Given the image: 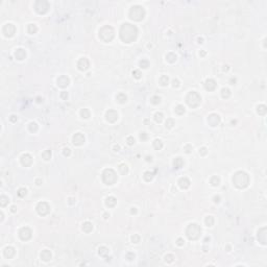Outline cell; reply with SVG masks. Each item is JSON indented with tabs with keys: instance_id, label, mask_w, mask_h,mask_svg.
I'll return each instance as SVG.
<instances>
[{
	"instance_id": "6da1fadb",
	"label": "cell",
	"mask_w": 267,
	"mask_h": 267,
	"mask_svg": "<svg viewBox=\"0 0 267 267\" xmlns=\"http://www.w3.org/2000/svg\"><path fill=\"white\" fill-rule=\"evenodd\" d=\"M126 33V34L120 37L121 40L124 41L125 43H130L136 40L137 34H138V30H137L136 26H134V25H131L130 23H124L121 26L120 33Z\"/></svg>"
},
{
	"instance_id": "7a4b0ae2",
	"label": "cell",
	"mask_w": 267,
	"mask_h": 267,
	"mask_svg": "<svg viewBox=\"0 0 267 267\" xmlns=\"http://www.w3.org/2000/svg\"><path fill=\"white\" fill-rule=\"evenodd\" d=\"M233 182L235 184V186L238 187V188H245L247 187V185L249 183V177L245 172H242V171H239L237 172L236 174L234 175L233 177Z\"/></svg>"
},
{
	"instance_id": "3957f363",
	"label": "cell",
	"mask_w": 267,
	"mask_h": 267,
	"mask_svg": "<svg viewBox=\"0 0 267 267\" xmlns=\"http://www.w3.org/2000/svg\"><path fill=\"white\" fill-rule=\"evenodd\" d=\"M130 16L133 20L141 21L144 18V16H145V11H144V8L142 6H139V5L133 6V7L130 8Z\"/></svg>"
},
{
	"instance_id": "277c9868",
	"label": "cell",
	"mask_w": 267,
	"mask_h": 267,
	"mask_svg": "<svg viewBox=\"0 0 267 267\" xmlns=\"http://www.w3.org/2000/svg\"><path fill=\"white\" fill-rule=\"evenodd\" d=\"M102 181L106 185H113L117 181V175L113 169H105L102 173Z\"/></svg>"
},
{
	"instance_id": "5b68a950",
	"label": "cell",
	"mask_w": 267,
	"mask_h": 267,
	"mask_svg": "<svg viewBox=\"0 0 267 267\" xmlns=\"http://www.w3.org/2000/svg\"><path fill=\"white\" fill-rule=\"evenodd\" d=\"M187 236L189 239H197L200 234V228L195 223L190 224L187 228Z\"/></svg>"
},
{
	"instance_id": "8992f818",
	"label": "cell",
	"mask_w": 267,
	"mask_h": 267,
	"mask_svg": "<svg viewBox=\"0 0 267 267\" xmlns=\"http://www.w3.org/2000/svg\"><path fill=\"white\" fill-rule=\"evenodd\" d=\"M200 100H202V98H200V96L196 92H190L187 96V103L190 106H192V108L198 106L200 103Z\"/></svg>"
},
{
	"instance_id": "52a82bcc",
	"label": "cell",
	"mask_w": 267,
	"mask_h": 267,
	"mask_svg": "<svg viewBox=\"0 0 267 267\" xmlns=\"http://www.w3.org/2000/svg\"><path fill=\"white\" fill-rule=\"evenodd\" d=\"M37 211H38V213H39L40 215H42V216L47 215L49 213V211H50V207H49L48 203L45 202H40L39 205L37 206Z\"/></svg>"
},
{
	"instance_id": "ba28073f",
	"label": "cell",
	"mask_w": 267,
	"mask_h": 267,
	"mask_svg": "<svg viewBox=\"0 0 267 267\" xmlns=\"http://www.w3.org/2000/svg\"><path fill=\"white\" fill-rule=\"evenodd\" d=\"M19 237H20L22 240L30 239V238H31V231L27 227L22 228L21 230H20V232H19Z\"/></svg>"
},
{
	"instance_id": "9c48e42d",
	"label": "cell",
	"mask_w": 267,
	"mask_h": 267,
	"mask_svg": "<svg viewBox=\"0 0 267 267\" xmlns=\"http://www.w3.org/2000/svg\"><path fill=\"white\" fill-rule=\"evenodd\" d=\"M16 31V27L13 24H6L4 27H3V33H4L5 37H12L13 34L15 33Z\"/></svg>"
},
{
	"instance_id": "30bf717a",
	"label": "cell",
	"mask_w": 267,
	"mask_h": 267,
	"mask_svg": "<svg viewBox=\"0 0 267 267\" xmlns=\"http://www.w3.org/2000/svg\"><path fill=\"white\" fill-rule=\"evenodd\" d=\"M208 122L210 123L211 126H216V125H218L219 122H220V117H219L217 114H212L209 116Z\"/></svg>"
},
{
	"instance_id": "8fae6325",
	"label": "cell",
	"mask_w": 267,
	"mask_h": 267,
	"mask_svg": "<svg viewBox=\"0 0 267 267\" xmlns=\"http://www.w3.org/2000/svg\"><path fill=\"white\" fill-rule=\"evenodd\" d=\"M118 119V113L114 110H109L106 112V120L110 122H115Z\"/></svg>"
},
{
	"instance_id": "7c38bea8",
	"label": "cell",
	"mask_w": 267,
	"mask_h": 267,
	"mask_svg": "<svg viewBox=\"0 0 267 267\" xmlns=\"http://www.w3.org/2000/svg\"><path fill=\"white\" fill-rule=\"evenodd\" d=\"M77 67L81 71L87 70V69L89 68V61H88L86 58H81L79 61H78V63H77Z\"/></svg>"
},
{
	"instance_id": "4fadbf2b",
	"label": "cell",
	"mask_w": 267,
	"mask_h": 267,
	"mask_svg": "<svg viewBox=\"0 0 267 267\" xmlns=\"http://www.w3.org/2000/svg\"><path fill=\"white\" fill-rule=\"evenodd\" d=\"M84 142H85V137H84L83 134L77 133V134H75L74 136H73V143H74V145H81Z\"/></svg>"
},
{
	"instance_id": "5bb4252c",
	"label": "cell",
	"mask_w": 267,
	"mask_h": 267,
	"mask_svg": "<svg viewBox=\"0 0 267 267\" xmlns=\"http://www.w3.org/2000/svg\"><path fill=\"white\" fill-rule=\"evenodd\" d=\"M46 1H37L36 2V9L39 14H45L48 11L49 7H44L43 4H45Z\"/></svg>"
},
{
	"instance_id": "9a60e30c",
	"label": "cell",
	"mask_w": 267,
	"mask_h": 267,
	"mask_svg": "<svg viewBox=\"0 0 267 267\" xmlns=\"http://www.w3.org/2000/svg\"><path fill=\"white\" fill-rule=\"evenodd\" d=\"M21 163L24 166H30L31 163H33V158H31L28 153H25V155H23L22 158H21Z\"/></svg>"
},
{
	"instance_id": "2e32d148",
	"label": "cell",
	"mask_w": 267,
	"mask_h": 267,
	"mask_svg": "<svg viewBox=\"0 0 267 267\" xmlns=\"http://www.w3.org/2000/svg\"><path fill=\"white\" fill-rule=\"evenodd\" d=\"M58 85H59V87H62V88L67 87L68 85H69V78L67 76H65V75H63V76H61L58 79Z\"/></svg>"
},
{
	"instance_id": "e0dca14e",
	"label": "cell",
	"mask_w": 267,
	"mask_h": 267,
	"mask_svg": "<svg viewBox=\"0 0 267 267\" xmlns=\"http://www.w3.org/2000/svg\"><path fill=\"white\" fill-rule=\"evenodd\" d=\"M178 185L182 189H187L188 187L190 186V181L188 180L187 177H182L180 181H178Z\"/></svg>"
},
{
	"instance_id": "ac0fdd59",
	"label": "cell",
	"mask_w": 267,
	"mask_h": 267,
	"mask_svg": "<svg viewBox=\"0 0 267 267\" xmlns=\"http://www.w3.org/2000/svg\"><path fill=\"white\" fill-rule=\"evenodd\" d=\"M205 87H206L207 90L213 91L216 88V84H215V81L213 80V79H208V80L206 81V84H205Z\"/></svg>"
},
{
	"instance_id": "d6986e66",
	"label": "cell",
	"mask_w": 267,
	"mask_h": 267,
	"mask_svg": "<svg viewBox=\"0 0 267 267\" xmlns=\"http://www.w3.org/2000/svg\"><path fill=\"white\" fill-rule=\"evenodd\" d=\"M41 259H42L43 261H49V260L51 259V253H50L48 249H44L42 254H41Z\"/></svg>"
},
{
	"instance_id": "ffe728a7",
	"label": "cell",
	"mask_w": 267,
	"mask_h": 267,
	"mask_svg": "<svg viewBox=\"0 0 267 267\" xmlns=\"http://www.w3.org/2000/svg\"><path fill=\"white\" fill-rule=\"evenodd\" d=\"M15 55L18 59H25V56H26V52H25L23 49H18L17 51L15 52Z\"/></svg>"
},
{
	"instance_id": "44dd1931",
	"label": "cell",
	"mask_w": 267,
	"mask_h": 267,
	"mask_svg": "<svg viewBox=\"0 0 267 267\" xmlns=\"http://www.w3.org/2000/svg\"><path fill=\"white\" fill-rule=\"evenodd\" d=\"M92 230H93V224L91 223V222L87 221V222H85V223L83 224V231L84 232H86V233H90Z\"/></svg>"
},
{
	"instance_id": "7402d4cb",
	"label": "cell",
	"mask_w": 267,
	"mask_h": 267,
	"mask_svg": "<svg viewBox=\"0 0 267 267\" xmlns=\"http://www.w3.org/2000/svg\"><path fill=\"white\" fill-rule=\"evenodd\" d=\"M174 168H176V169H180L181 167H183V165H184V161H183V159L182 158H176L174 160Z\"/></svg>"
},
{
	"instance_id": "603a6c76",
	"label": "cell",
	"mask_w": 267,
	"mask_h": 267,
	"mask_svg": "<svg viewBox=\"0 0 267 267\" xmlns=\"http://www.w3.org/2000/svg\"><path fill=\"white\" fill-rule=\"evenodd\" d=\"M116 202H117V200H116V198H115V197H113V196L108 197V198H106V202H105V203H106V206H108V207H114L116 205Z\"/></svg>"
},
{
	"instance_id": "cb8c5ba5",
	"label": "cell",
	"mask_w": 267,
	"mask_h": 267,
	"mask_svg": "<svg viewBox=\"0 0 267 267\" xmlns=\"http://www.w3.org/2000/svg\"><path fill=\"white\" fill-rule=\"evenodd\" d=\"M116 99L118 100V102H120V103H124L125 101H126V95H125V94L120 93V94H118V95H117V97H116Z\"/></svg>"
},
{
	"instance_id": "d4e9b609",
	"label": "cell",
	"mask_w": 267,
	"mask_h": 267,
	"mask_svg": "<svg viewBox=\"0 0 267 267\" xmlns=\"http://www.w3.org/2000/svg\"><path fill=\"white\" fill-rule=\"evenodd\" d=\"M221 95L223 98H228V97L231 96V92L230 90L228 89V88H223V89L221 90Z\"/></svg>"
},
{
	"instance_id": "484cf974",
	"label": "cell",
	"mask_w": 267,
	"mask_h": 267,
	"mask_svg": "<svg viewBox=\"0 0 267 267\" xmlns=\"http://www.w3.org/2000/svg\"><path fill=\"white\" fill-rule=\"evenodd\" d=\"M175 113H176V114H178V115L184 114V113H185V108H184V105L178 104L176 108H175Z\"/></svg>"
},
{
	"instance_id": "4316f807",
	"label": "cell",
	"mask_w": 267,
	"mask_h": 267,
	"mask_svg": "<svg viewBox=\"0 0 267 267\" xmlns=\"http://www.w3.org/2000/svg\"><path fill=\"white\" fill-rule=\"evenodd\" d=\"M153 147H155L156 149H161L162 147H163V143H162V141L161 140H156L155 142H153Z\"/></svg>"
},
{
	"instance_id": "83f0119b",
	"label": "cell",
	"mask_w": 267,
	"mask_h": 267,
	"mask_svg": "<svg viewBox=\"0 0 267 267\" xmlns=\"http://www.w3.org/2000/svg\"><path fill=\"white\" fill-rule=\"evenodd\" d=\"M168 80H169L168 76H166V75H163V76L161 77V79H160V83H161L162 86H167V85H168Z\"/></svg>"
},
{
	"instance_id": "f1b7e54d",
	"label": "cell",
	"mask_w": 267,
	"mask_h": 267,
	"mask_svg": "<svg viewBox=\"0 0 267 267\" xmlns=\"http://www.w3.org/2000/svg\"><path fill=\"white\" fill-rule=\"evenodd\" d=\"M38 30V27L34 24H29L28 25V33H34Z\"/></svg>"
},
{
	"instance_id": "f546056e",
	"label": "cell",
	"mask_w": 267,
	"mask_h": 267,
	"mask_svg": "<svg viewBox=\"0 0 267 267\" xmlns=\"http://www.w3.org/2000/svg\"><path fill=\"white\" fill-rule=\"evenodd\" d=\"M258 113L260 115H264L266 113V106L264 104H261L258 106Z\"/></svg>"
},
{
	"instance_id": "4dcf8cb0",
	"label": "cell",
	"mask_w": 267,
	"mask_h": 267,
	"mask_svg": "<svg viewBox=\"0 0 267 267\" xmlns=\"http://www.w3.org/2000/svg\"><path fill=\"white\" fill-rule=\"evenodd\" d=\"M80 115H81V117H83V118H89L90 117V112L88 111L87 109H84V110H81Z\"/></svg>"
},
{
	"instance_id": "1f68e13d",
	"label": "cell",
	"mask_w": 267,
	"mask_h": 267,
	"mask_svg": "<svg viewBox=\"0 0 267 267\" xmlns=\"http://www.w3.org/2000/svg\"><path fill=\"white\" fill-rule=\"evenodd\" d=\"M213 223H214V219H213L212 216H209V217L206 218V224L208 227H212Z\"/></svg>"
},
{
	"instance_id": "d6a6232c",
	"label": "cell",
	"mask_w": 267,
	"mask_h": 267,
	"mask_svg": "<svg viewBox=\"0 0 267 267\" xmlns=\"http://www.w3.org/2000/svg\"><path fill=\"white\" fill-rule=\"evenodd\" d=\"M219 177H217V176H213L212 178H211V184L213 185V186H218L219 185Z\"/></svg>"
},
{
	"instance_id": "836d02e7",
	"label": "cell",
	"mask_w": 267,
	"mask_h": 267,
	"mask_svg": "<svg viewBox=\"0 0 267 267\" xmlns=\"http://www.w3.org/2000/svg\"><path fill=\"white\" fill-rule=\"evenodd\" d=\"M119 170L121 171V173L122 174H125V173H127V166L125 165V164H122V165H120V167H119Z\"/></svg>"
},
{
	"instance_id": "e575fe53",
	"label": "cell",
	"mask_w": 267,
	"mask_h": 267,
	"mask_svg": "<svg viewBox=\"0 0 267 267\" xmlns=\"http://www.w3.org/2000/svg\"><path fill=\"white\" fill-rule=\"evenodd\" d=\"M163 117H164V116H163L162 113H156V114L155 115V120L156 122H161L163 120Z\"/></svg>"
},
{
	"instance_id": "d590c367",
	"label": "cell",
	"mask_w": 267,
	"mask_h": 267,
	"mask_svg": "<svg viewBox=\"0 0 267 267\" xmlns=\"http://www.w3.org/2000/svg\"><path fill=\"white\" fill-rule=\"evenodd\" d=\"M173 125H174V120H173V119H167V121H166V127L171 128Z\"/></svg>"
},
{
	"instance_id": "8d00e7d4",
	"label": "cell",
	"mask_w": 267,
	"mask_h": 267,
	"mask_svg": "<svg viewBox=\"0 0 267 267\" xmlns=\"http://www.w3.org/2000/svg\"><path fill=\"white\" fill-rule=\"evenodd\" d=\"M38 130V125L36 122H31V123L29 124V130L30 131H37Z\"/></svg>"
},
{
	"instance_id": "74e56055",
	"label": "cell",
	"mask_w": 267,
	"mask_h": 267,
	"mask_svg": "<svg viewBox=\"0 0 267 267\" xmlns=\"http://www.w3.org/2000/svg\"><path fill=\"white\" fill-rule=\"evenodd\" d=\"M26 189L25 188H21V189H19V192H18V195L20 197H24L25 195H26Z\"/></svg>"
},
{
	"instance_id": "f35d334b",
	"label": "cell",
	"mask_w": 267,
	"mask_h": 267,
	"mask_svg": "<svg viewBox=\"0 0 267 267\" xmlns=\"http://www.w3.org/2000/svg\"><path fill=\"white\" fill-rule=\"evenodd\" d=\"M42 156H43V158L45 159V160H49L50 156H51V151H50V150H47V151L43 152Z\"/></svg>"
},
{
	"instance_id": "ab89813d",
	"label": "cell",
	"mask_w": 267,
	"mask_h": 267,
	"mask_svg": "<svg viewBox=\"0 0 267 267\" xmlns=\"http://www.w3.org/2000/svg\"><path fill=\"white\" fill-rule=\"evenodd\" d=\"M160 101H161V98H160L159 96H153L151 98V102L153 103V104H158Z\"/></svg>"
},
{
	"instance_id": "60d3db41",
	"label": "cell",
	"mask_w": 267,
	"mask_h": 267,
	"mask_svg": "<svg viewBox=\"0 0 267 267\" xmlns=\"http://www.w3.org/2000/svg\"><path fill=\"white\" fill-rule=\"evenodd\" d=\"M100 248H101V249H104V250H100V249H99V254H100V255H101V256H105V255H106V254H108V253H109V250H108V248H106V247H104V246H102V247H100Z\"/></svg>"
},
{
	"instance_id": "b9f144b4",
	"label": "cell",
	"mask_w": 267,
	"mask_h": 267,
	"mask_svg": "<svg viewBox=\"0 0 267 267\" xmlns=\"http://www.w3.org/2000/svg\"><path fill=\"white\" fill-rule=\"evenodd\" d=\"M140 65L142 68H147L148 67V61H146V59H142V61L140 62Z\"/></svg>"
},
{
	"instance_id": "7bdbcfd3",
	"label": "cell",
	"mask_w": 267,
	"mask_h": 267,
	"mask_svg": "<svg viewBox=\"0 0 267 267\" xmlns=\"http://www.w3.org/2000/svg\"><path fill=\"white\" fill-rule=\"evenodd\" d=\"M7 202H8V198L5 197L4 195H2L1 196V206H5Z\"/></svg>"
},
{
	"instance_id": "ee69618b",
	"label": "cell",
	"mask_w": 267,
	"mask_h": 267,
	"mask_svg": "<svg viewBox=\"0 0 267 267\" xmlns=\"http://www.w3.org/2000/svg\"><path fill=\"white\" fill-rule=\"evenodd\" d=\"M131 240H133V243H138L140 241V237L138 236V235H134V236L131 237Z\"/></svg>"
},
{
	"instance_id": "f6af8a7d",
	"label": "cell",
	"mask_w": 267,
	"mask_h": 267,
	"mask_svg": "<svg viewBox=\"0 0 267 267\" xmlns=\"http://www.w3.org/2000/svg\"><path fill=\"white\" fill-rule=\"evenodd\" d=\"M133 75L136 78H140L141 77V73H140V71L139 70H134L133 71Z\"/></svg>"
},
{
	"instance_id": "bcb514c9",
	"label": "cell",
	"mask_w": 267,
	"mask_h": 267,
	"mask_svg": "<svg viewBox=\"0 0 267 267\" xmlns=\"http://www.w3.org/2000/svg\"><path fill=\"white\" fill-rule=\"evenodd\" d=\"M127 143H128V145H133V144L135 143V139L133 137H128L127 138Z\"/></svg>"
},
{
	"instance_id": "7dc6e473",
	"label": "cell",
	"mask_w": 267,
	"mask_h": 267,
	"mask_svg": "<svg viewBox=\"0 0 267 267\" xmlns=\"http://www.w3.org/2000/svg\"><path fill=\"white\" fill-rule=\"evenodd\" d=\"M184 243H185V241L182 239V238H180V239H177V245H180V246H182V245H184Z\"/></svg>"
},
{
	"instance_id": "c3c4849f",
	"label": "cell",
	"mask_w": 267,
	"mask_h": 267,
	"mask_svg": "<svg viewBox=\"0 0 267 267\" xmlns=\"http://www.w3.org/2000/svg\"><path fill=\"white\" fill-rule=\"evenodd\" d=\"M199 153H202V156H205L207 153V148H205V147H202V149H199Z\"/></svg>"
},
{
	"instance_id": "681fc988",
	"label": "cell",
	"mask_w": 267,
	"mask_h": 267,
	"mask_svg": "<svg viewBox=\"0 0 267 267\" xmlns=\"http://www.w3.org/2000/svg\"><path fill=\"white\" fill-rule=\"evenodd\" d=\"M61 97L63 99H66L68 97V93L67 92H62V94H61Z\"/></svg>"
},
{
	"instance_id": "f907efd6",
	"label": "cell",
	"mask_w": 267,
	"mask_h": 267,
	"mask_svg": "<svg viewBox=\"0 0 267 267\" xmlns=\"http://www.w3.org/2000/svg\"><path fill=\"white\" fill-rule=\"evenodd\" d=\"M140 138H141V140H146V139H147V135H146V133H142V134H141Z\"/></svg>"
},
{
	"instance_id": "816d5d0a",
	"label": "cell",
	"mask_w": 267,
	"mask_h": 267,
	"mask_svg": "<svg viewBox=\"0 0 267 267\" xmlns=\"http://www.w3.org/2000/svg\"><path fill=\"white\" fill-rule=\"evenodd\" d=\"M64 155L65 156H69V155H70V149H69V148H65L64 149Z\"/></svg>"
},
{
	"instance_id": "f5cc1de1",
	"label": "cell",
	"mask_w": 267,
	"mask_h": 267,
	"mask_svg": "<svg viewBox=\"0 0 267 267\" xmlns=\"http://www.w3.org/2000/svg\"><path fill=\"white\" fill-rule=\"evenodd\" d=\"M9 119H11V121H12V122L17 121V117H16L15 115H12V116H11V118H9Z\"/></svg>"
},
{
	"instance_id": "db71d44e",
	"label": "cell",
	"mask_w": 267,
	"mask_h": 267,
	"mask_svg": "<svg viewBox=\"0 0 267 267\" xmlns=\"http://www.w3.org/2000/svg\"><path fill=\"white\" fill-rule=\"evenodd\" d=\"M172 83H173V87H178V80L177 79H174Z\"/></svg>"
},
{
	"instance_id": "11a10c76",
	"label": "cell",
	"mask_w": 267,
	"mask_h": 267,
	"mask_svg": "<svg viewBox=\"0 0 267 267\" xmlns=\"http://www.w3.org/2000/svg\"><path fill=\"white\" fill-rule=\"evenodd\" d=\"M214 199H215V200H214L215 202H219V199H220V197H219V196H215Z\"/></svg>"
},
{
	"instance_id": "9f6ffc18",
	"label": "cell",
	"mask_w": 267,
	"mask_h": 267,
	"mask_svg": "<svg viewBox=\"0 0 267 267\" xmlns=\"http://www.w3.org/2000/svg\"><path fill=\"white\" fill-rule=\"evenodd\" d=\"M119 148H120V147H119L118 145H117V146H115V147H114V149H115L114 151H118V150H119Z\"/></svg>"
},
{
	"instance_id": "6f0895ef",
	"label": "cell",
	"mask_w": 267,
	"mask_h": 267,
	"mask_svg": "<svg viewBox=\"0 0 267 267\" xmlns=\"http://www.w3.org/2000/svg\"><path fill=\"white\" fill-rule=\"evenodd\" d=\"M12 212H16V207L15 206L12 207Z\"/></svg>"
},
{
	"instance_id": "680465c9",
	"label": "cell",
	"mask_w": 267,
	"mask_h": 267,
	"mask_svg": "<svg viewBox=\"0 0 267 267\" xmlns=\"http://www.w3.org/2000/svg\"><path fill=\"white\" fill-rule=\"evenodd\" d=\"M136 208H133V210H131V213H136Z\"/></svg>"
}]
</instances>
